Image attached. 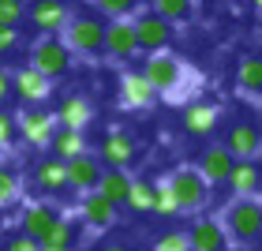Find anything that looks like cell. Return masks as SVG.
<instances>
[{
  "mask_svg": "<svg viewBox=\"0 0 262 251\" xmlns=\"http://www.w3.org/2000/svg\"><path fill=\"white\" fill-rule=\"evenodd\" d=\"M142 79L158 90V98H169V101H184L187 94L199 87L195 71L187 68L172 49H161V53H150L146 64H142Z\"/></svg>",
  "mask_w": 262,
  "mask_h": 251,
  "instance_id": "cell-1",
  "label": "cell"
},
{
  "mask_svg": "<svg viewBox=\"0 0 262 251\" xmlns=\"http://www.w3.org/2000/svg\"><path fill=\"white\" fill-rule=\"evenodd\" d=\"M56 38H60V45L71 56H86V60H94V56L105 53V23L98 15H71Z\"/></svg>",
  "mask_w": 262,
  "mask_h": 251,
  "instance_id": "cell-2",
  "label": "cell"
},
{
  "mask_svg": "<svg viewBox=\"0 0 262 251\" xmlns=\"http://www.w3.org/2000/svg\"><path fill=\"white\" fill-rule=\"evenodd\" d=\"M225 233L232 244L240 247H255L262 240V199H232L225 206Z\"/></svg>",
  "mask_w": 262,
  "mask_h": 251,
  "instance_id": "cell-3",
  "label": "cell"
},
{
  "mask_svg": "<svg viewBox=\"0 0 262 251\" xmlns=\"http://www.w3.org/2000/svg\"><path fill=\"white\" fill-rule=\"evenodd\" d=\"M165 184H169V191H172L180 214H199V210H206V202H210V184L199 176L195 165H180V169H172L169 176H165Z\"/></svg>",
  "mask_w": 262,
  "mask_h": 251,
  "instance_id": "cell-4",
  "label": "cell"
},
{
  "mask_svg": "<svg viewBox=\"0 0 262 251\" xmlns=\"http://www.w3.org/2000/svg\"><path fill=\"white\" fill-rule=\"evenodd\" d=\"M30 68L38 71V75H45V79L56 82L60 75H68V71H71V53L60 45L56 34H45L41 41L30 45Z\"/></svg>",
  "mask_w": 262,
  "mask_h": 251,
  "instance_id": "cell-5",
  "label": "cell"
},
{
  "mask_svg": "<svg viewBox=\"0 0 262 251\" xmlns=\"http://www.w3.org/2000/svg\"><path fill=\"white\" fill-rule=\"evenodd\" d=\"M131 27H135V41H139V53H161V49H172V38H176V27L169 19L154 15V11H142V15H131Z\"/></svg>",
  "mask_w": 262,
  "mask_h": 251,
  "instance_id": "cell-6",
  "label": "cell"
},
{
  "mask_svg": "<svg viewBox=\"0 0 262 251\" xmlns=\"http://www.w3.org/2000/svg\"><path fill=\"white\" fill-rule=\"evenodd\" d=\"M225 150L232 154L236 161H251L262 158V124L258 120H232L225 128Z\"/></svg>",
  "mask_w": 262,
  "mask_h": 251,
  "instance_id": "cell-7",
  "label": "cell"
},
{
  "mask_svg": "<svg viewBox=\"0 0 262 251\" xmlns=\"http://www.w3.org/2000/svg\"><path fill=\"white\" fill-rule=\"evenodd\" d=\"M15 131H19V139L27 142V147H49V139H53V131H56V116L45 109V105H27L19 116H15Z\"/></svg>",
  "mask_w": 262,
  "mask_h": 251,
  "instance_id": "cell-8",
  "label": "cell"
},
{
  "mask_svg": "<svg viewBox=\"0 0 262 251\" xmlns=\"http://www.w3.org/2000/svg\"><path fill=\"white\" fill-rule=\"evenodd\" d=\"M98 161L105 169H131L139 161V142L127 131H105L98 142Z\"/></svg>",
  "mask_w": 262,
  "mask_h": 251,
  "instance_id": "cell-9",
  "label": "cell"
},
{
  "mask_svg": "<svg viewBox=\"0 0 262 251\" xmlns=\"http://www.w3.org/2000/svg\"><path fill=\"white\" fill-rule=\"evenodd\" d=\"M184 233H187V244H191V251H232V240H229V233H225L221 218L202 214V218H195Z\"/></svg>",
  "mask_w": 262,
  "mask_h": 251,
  "instance_id": "cell-10",
  "label": "cell"
},
{
  "mask_svg": "<svg viewBox=\"0 0 262 251\" xmlns=\"http://www.w3.org/2000/svg\"><path fill=\"white\" fill-rule=\"evenodd\" d=\"M232 165H236V158L225 150V142H206L202 154H199V161H195V169H199V176H202L210 187H225Z\"/></svg>",
  "mask_w": 262,
  "mask_h": 251,
  "instance_id": "cell-11",
  "label": "cell"
},
{
  "mask_svg": "<svg viewBox=\"0 0 262 251\" xmlns=\"http://www.w3.org/2000/svg\"><path fill=\"white\" fill-rule=\"evenodd\" d=\"M11 98H19L23 105H45L53 98V79L38 75L30 64L11 71Z\"/></svg>",
  "mask_w": 262,
  "mask_h": 251,
  "instance_id": "cell-12",
  "label": "cell"
},
{
  "mask_svg": "<svg viewBox=\"0 0 262 251\" xmlns=\"http://www.w3.org/2000/svg\"><path fill=\"white\" fill-rule=\"evenodd\" d=\"M116 218H120V210H116L109 199H101L98 191L79 195V225H82V229L105 233V229H113V225H116Z\"/></svg>",
  "mask_w": 262,
  "mask_h": 251,
  "instance_id": "cell-13",
  "label": "cell"
},
{
  "mask_svg": "<svg viewBox=\"0 0 262 251\" xmlns=\"http://www.w3.org/2000/svg\"><path fill=\"white\" fill-rule=\"evenodd\" d=\"M64 169H68V191H75V195H90L94 187H98L101 180V169L105 165L98 161V154H79V158H71L64 161Z\"/></svg>",
  "mask_w": 262,
  "mask_h": 251,
  "instance_id": "cell-14",
  "label": "cell"
},
{
  "mask_svg": "<svg viewBox=\"0 0 262 251\" xmlns=\"http://www.w3.org/2000/svg\"><path fill=\"white\" fill-rule=\"evenodd\" d=\"M232 199H262V161L251 158V161H236L229 180H225Z\"/></svg>",
  "mask_w": 262,
  "mask_h": 251,
  "instance_id": "cell-15",
  "label": "cell"
},
{
  "mask_svg": "<svg viewBox=\"0 0 262 251\" xmlns=\"http://www.w3.org/2000/svg\"><path fill=\"white\" fill-rule=\"evenodd\" d=\"M56 218H60V210H56V202H49V199H38V202H27L23 206V218H19V225L23 229L19 233H27V236H34V240H45V233L56 225Z\"/></svg>",
  "mask_w": 262,
  "mask_h": 251,
  "instance_id": "cell-16",
  "label": "cell"
},
{
  "mask_svg": "<svg viewBox=\"0 0 262 251\" xmlns=\"http://www.w3.org/2000/svg\"><path fill=\"white\" fill-rule=\"evenodd\" d=\"M105 53H109L113 60H131V56L139 53L131 19H109L105 23Z\"/></svg>",
  "mask_w": 262,
  "mask_h": 251,
  "instance_id": "cell-17",
  "label": "cell"
},
{
  "mask_svg": "<svg viewBox=\"0 0 262 251\" xmlns=\"http://www.w3.org/2000/svg\"><path fill=\"white\" fill-rule=\"evenodd\" d=\"M27 15H30V23L41 34H60L64 23L71 19V11L64 8V0H34V4L27 8Z\"/></svg>",
  "mask_w": 262,
  "mask_h": 251,
  "instance_id": "cell-18",
  "label": "cell"
},
{
  "mask_svg": "<svg viewBox=\"0 0 262 251\" xmlns=\"http://www.w3.org/2000/svg\"><path fill=\"white\" fill-rule=\"evenodd\" d=\"M158 101V90L142 79V71H124L120 75V105L124 109H150Z\"/></svg>",
  "mask_w": 262,
  "mask_h": 251,
  "instance_id": "cell-19",
  "label": "cell"
},
{
  "mask_svg": "<svg viewBox=\"0 0 262 251\" xmlns=\"http://www.w3.org/2000/svg\"><path fill=\"white\" fill-rule=\"evenodd\" d=\"M221 124V109L217 105H210V101H187L184 105V131L187 135H213Z\"/></svg>",
  "mask_w": 262,
  "mask_h": 251,
  "instance_id": "cell-20",
  "label": "cell"
},
{
  "mask_svg": "<svg viewBox=\"0 0 262 251\" xmlns=\"http://www.w3.org/2000/svg\"><path fill=\"white\" fill-rule=\"evenodd\" d=\"M34 184H38V191H45V195H60V191H68V169L60 158H53V154H45V158L34 161Z\"/></svg>",
  "mask_w": 262,
  "mask_h": 251,
  "instance_id": "cell-21",
  "label": "cell"
},
{
  "mask_svg": "<svg viewBox=\"0 0 262 251\" xmlns=\"http://www.w3.org/2000/svg\"><path fill=\"white\" fill-rule=\"evenodd\" d=\"M56 128H71V131H82L90 120H94V109H90V101L82 98V94H68V98L56 105Z\"/></svg>",
  "mask_w": 262,
  "mask_h": 251,
  "instance_id": "cell-22",
  "label": "cell"
},
{
  "mask_svg": "<svg viewBox=\"0 0 262 251\" xmlns=\"http://www.w3.org/2000/svg\"><path fill=\"white\" fill-rule=\"evenodd\" d=\"M236 87H240L244 98L262 101V56L258 53L240 56V64H236Z\"/></svg>",
  "mask_w": 262,
  "mask_h": 251,
  "instance_id": "cell-23",
  "label": "cell"
},
{
  "mask_svg": "<svg viewBox=\"0 0 262 251\" xmlns=\"http://www.w3.org/2000/svg\"><path fill=\"white\" fill-rule=\"evenodd\" d=\"M98 191L101 199H109L116 210L127 202V191H131V173L127 169H101V180H98Z\"/></svg>",
  "mask_w": 262,
  "mask_h": 251,
  "instance_id": "cell-24",
  "label": "cell"
},
{
  "mask_svg": "<svg viewBox=\"0 0 262 251\" xmlns=\"http://www.w3.org/2000/svg\"><path fill=\"white\" fill-rule=\"evenodd\" d=\"M49 154L60 161H71L79 154H86V135L82 131H71V128H56L53 139H49Z\"/></svg>",
  "mask_w": 262,
  "mask_h": 251,
  "instance_id": "cell-25",
  "label": "cell"
},
{
  "mask_svg": "<svg viewBox=\"0 0 262 251\" xmlns=\"http://www.w3.org/2000/svg\"><path fill=\"white\" fill-rule=\"evenodd\" d=\"M79 240H82V225L79 218H56V225L49 233H45V240L41 244H53V247H71V251H79Z\"/></svg>",
  "mask_w": 262,
  "mask_h": 251,
  "instance_id": "cell-26",
  "label": "cell"
},
{
  "mask_svg": "<svg viewBox=\"0 0 262 251\" xmlns=\"http://www.w3.org/2000/svg\"><path fill=\"white\" fill-rule=\"evenodd\" d=\"M154 187H158V180L154 176H131V191H127V202L124 206L131 214H150V202H154Z\"/></svg>",
  "mask_w": 262,
  "mask_h": 251,
  "instance_id": "cell-27",
  "label": "cell"
},
{
  "mask_svg": "<svg viewBox=\"0 0 262 251\" xmlns=\"http://www.w3.org/2000/svg\"><path fill=\"white\" fill-rule=\"evenodd\" d=\"M150 11L161 15V19H169L176 27V23L195 19V0H150Z\"/></svg>",
  "mask_w": 262,
  "mask_h": 251,
  "instance_id": "cell-28",
  "label": "cell"
},
{
  "mask_svg": "<svg viewBox=\"0 0 262 251\" xmlns=\"http://www.w3.org/2000/svg\"><path fill=\"white\" fill-rule=\"evenodd\" d=\"M15 202H23V176H19V169L0 161V210L15 206Z\"/></svg>",
  "mask_w": 262,
  "mask_h": 251,
  "instance_id": "cell-29",
  "label": "cell"
},
{
  "mask_svg": "<svg viewBox=\"0 0 262 251\" xmlns=\"http://www.w3.org/2000/svg\"><path fill=\"white\" fill-rule=\"evenodd\" d=\"M150 214H154V218H161V221H172L176 214H180V206H176V199H172V191H169V184H165V180H158V187H154Z\"/></svg>",
  "mask_w": 262,
  "mask_h": 251,
  "instance_id": "cell-30",
  "label": "cell"
},
{
  "mask_svg": "<svg viewBox=\"0 0 262 251\" xmlns=\"http://www.w3.org/2000/svg\"><path fill=\"white\" fill-rule=\"evenodd\" d=\"M94 8L109 19H131L139 11V0H94Z\"/></svg>",
  "mask_w": 262,
  "mask_h": 251,
  "instance_id": "cell-31",
  "label": "cell"
},
{
  "mask_svg": "<svg viewBox=\"0 0 262 251\" xmlns=\"http://www.w3.org/2000/svg\"><path fill=\"white\" fill-rule=\"evenodd\" d=\"M154 251H191V244H187L184 229H165V233H158V240H154Z\"/></svg>",
  "mask_w": 262,
  "mask_h": 251,
  "instance_id": "cell-32",
  "label": "cell"
},
{
  "mask_svg": "<svg viewBox=\"0 0 262 251\" xmlns=\"http://www.w3.org/2000/svg\"><path fill=\"white\" fill-rule=\"evenodd\" d=\"M27 15V0H0V27H19Z\"/></svg>",
  "mask_w": 262,
  "mask_h": 251,
  "instance_id": "cell-33",
  "label": "cell"
},
{
  "mask_svg": "<svg viewBox=\"0 0 262 251\" xmlns=\"http://www.w3.org/2000/svg\"><path fill=\"white\" fill-rule=\"evenodd\" d=\"M41 244L34 240V236H27V233H11L4 244H0V251H38Z\"/></svg>",
  "mask_w": 262,
  "mask_h": 251,
  "instance_id": "cell-34",
  "label": "cell"
},
{
  "mask_svg": "<svg viewBox=\"0 0 262 251\" xmlns=\"http://www.w3.org/2000/svg\"><path fill=\"white\" fill-rule=\"evenodd\" d=\"M15 139H19V131H15V113L0 109V147H11Z\"/></svg>",
  "mask_w": 262,
  "mask_h": 251,
  "instance_id": "cell-35",
  "label": "cell"
},
{
  "mask_svg": "<svg viewBox=\"0 0 262 251\" xmlns=\"http://www.w3.org/2000/svg\"><path fill=\"white\" fill-rule=\"evenodd\" d=\"M19 45V27H0V56Z\"/></svg>",
  "mask_w": 262,
  "mask_h": 251,
  "instance_id": "cell-36",
  "label": "cell"
},
{
  "mask_svg": "<svg viewBox=\"0 0 262 251\" xmlns=\"http://www.w3.org/2000/svg\"><path fill=\"white\" fill-rule=\"evenodd\" d=\"M8 98H11V71L0 68V105H8Z\"/></svg>",
  "mask_w": 262,
  "mask_h": 251,
  "instance_id": "cell-37",
  "label": "cell"
},
{
  "mask_svg": "<svg viewBox=\"0 0 262 251\" xmlns=\"http://www.w3.org/2000/svg\"><path fill=\"white\" fill-rule=\"evenodd\" d=\"M98 251H131L127 244H120V240H109V244H101Z\"/></svg>",
  "mask_w": 262,
  "mask_h": 251,
  "instance_id": "cell-38",
  "label": "cell"
},
{
  "mask_svg": "<svg viewBox=\"0 0 262 251\" xmlns=\"http://www.w3.org/2000/svg\"><path fill=\"white\" fill-rule=\"evenodd\" d=\"M38 251H71V247H53V244H41Z\"/></svg>",
  "mask_w": 262,
  "mask_h": 251,
  "instance_id": "cell-39",
  "label": "cell"
},
{
  "mask_svg": "<svg viewBox=\"0 0 262 251\" xmlns=\"http://www.w3.org/2000/svg\"><path fill=\"white\" fill-rule=\"evenodd\" d=\"M232 4H251V0H232Z\"/></svg>",
  "mask_w": 262,
  "mask_h": 251,
  "instance_id": "cell-40",
  "label": "cell"
},
{
  "mask_svg": "<svg viewBox=\"0 0 262 251\" xmlns=\"http://www.w3.org/2000/svg\"><path fill=\"white\" fill-rule=\"evenodd\" d=\"M258 15H262V4H258Z\"/></svg>",
  "mask_w": 262,
  "mask_h": 251,
  "instance_id": "cell-41",
  "label": "cell"
},
{
  "mask_svg": "<svg viewBox=\"0 0 262 251\" xmlns=\"http://www.w3.org/2000/svg\"><path fill=\"white\" fill-rule=\"evenodd\" d=\"M86 4H94V0H86Z\"/></svg>",
  "mask_w": 262,
  "mask_h": 251,
  "instance_id": "cell-42",
  "label": "cell"
},
{
  "mask_svg": "<svg viewBox=\"0 0 262 251\" xmlns=\"http://www.w3.org/2000/svg\"><path fill=\"white\" fill-rule=\"evenodd\" d=\"M0 244H4V240H0Z\"/></svg>",
  "mask_w": 262,
  "mask_h": 251,
  "instance_id": "cell-43",
  "label": "cell"
}]
</instances>
